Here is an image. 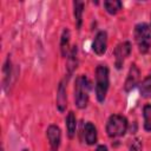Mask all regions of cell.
Here are the masks:
<instances>
[{"label":"cell","instance_id":"obj_1","mask_svg":"<svg viewBox=\"0 0 151 151\" xmlns=\"http://www.w3.org/2000/svg\"><path fill=\"white\" fill-rule=\"evenodd\" d=\"M109 90V68L105 65H99L96 68V96L98 101H104Z\"/></svg>","mask_w":151,"mask_h":151},{"label":"cell","instance_id":"obj_2","mask_svg":"<svg viewBox=\"0 0 151 151\" xmlns=\"http://www.w3.org/2000/svg\"><path fill=\"white\" fill-rule=\"evenodd\" d=\"M88 90H90V85L86 76L84 74L79 76L76 79V84H74V100H76V105L79 109L86 107L88 103Z\"/></svg>","mask_w":151,"mask_h":151},{"label":"cell","instance_id":"obj_3","mask_svg":"<svg viewBox=\"0 0 151 151\" xmlns=\"http://www.w3.org/2000/svg\"><path fill=\"white\" fill-rule=\"evenodd\" d=\"M134 40L138 50L142 53H146L151 46V32L146 24L142 22L134 27Z\"/></svg>","mask_w":151,"mask_h":151},{"label":"cell","instance_id":"obj_4","mask_svg":"<svg viewBox=\"0 0 151 151\" xmlns=\"http://www.w3.org/2000/svg\"><path fill=\"white\" fill-rule=\"evenodd\" d=\"M127 130V120L125 117L119 114H113L109 118L106 124V132L110 137H122Z\"/></svg>","mask_w":151,"mask_h":151},{"label":"cell","instance_id":"obj_5","mask_svg":"<svg viewBox=\"0 0 151 151\" xmlns=\"http://www.w3.org/2000/svg\"><path fill=\"white\" fill-rule=\"evenodd\" d=\"M130 52H131V44L129 41H124L117 45V47L114 48V60L117 68H120L123 66V63L126 59V57H129Z\"/></svg>","mask_w":151,"mask_h":151},{"label":"cell","instance_id":"obj_6","mask_svg":"<svg viewBox=\"0 0 151 151\" xmlns=\"http://www.w3.org/2000/svg\"><path fill=\"white\" fill-rule=\"evenodd\" d=\"M106 46H107V34L105 31H100L97 33V35L93 40L92 50L98 55H101L106 52Z\"/></svg>","mask_w":151,"mask_h":151},{"label":"cell","instance_id":"obj_7","mask_svg":"<svg viewBox=\"0 0 151 151\" xmlns=\"http://www.w3.org/2000/svg\"><path fill=\"white\" fill-rule=\"evenodd\" d=\"M47 138L51 145V151H57L61 139L60 129L57 125H50L47 129Z\"/></svg>","mask_w":151,"mask_h":151},{"label":"cell","instance_id":"obj_8","mask_svg":"<svg viewBox=\"0 0 151 151\" xmlns=\"http://www.w3.org/2000/svg\"><path fill=\"white\" fill-rule=\"evenodd\" d=\"M139 70H138V67L133 64V65H131V67H130V71H129V73H127V78H126V80H125V85H124V88H125V91H131L132 88H134L136 87V85L138 84V81H139Z\"/></svg>","mask_w":151,"mask_h":151},{"label":"cell","instance_id":"obj_9","mask_svg":"<svg viewBox=\"0 0 151 151\" xmlns=\"http://www.w3.org/2000/svg\"><path fill=\"white\" fill-rule=\"evenodd\" d=\"M67 103V98H66V87L64 81H60L58 91H57V107L60 112H64L66 109V104Z\"/></svg>","mask_w":151,"mask_h":151},{"label":"cell","instance_id":"obj_10","mask_svg":"<svg viewBox=\"0 0 151 151\" xmlns=\"http://www.w3.org/2000/svg\"><path fill=\"white\" fill-rule=\"evenodd\" d=\"M84 134H85V140L88 145H92L97 142V130L94 125L91 122H87L84 126Z\"/></svg>","mask_w":151,"mask_h":151},{"label":"cell","instance_id":"obj_11","mask_svg":"<svg viewBox=\"0 0 151 151\" xmlns=\"http://www.w3.org/2000/svg\"><path fill=\"white\" fill-rule=\"evenodd\" d=\"M76 127H77V122H76V116L73 112H68L66 117V129L70 138H73L76 133Z\"/></svg>","mask_w":151,"mask_h":151},{"label":"cell","instance_id":"obj_12","mask_svg":"<svg viewBox=\"0 0 151 151\" xmlns=\"http://www.w3.org/2000/svg\"><path fill=\"white\" fill-rule=\"evenodd\" d=\"M73 13H74V20L77 24V28H80L81 26V18H83V8H84V2L83 1H74L73 2Z\"/></svg>","mask_w":151,"mask_h":151},{"label":"cell","instance_id":"obj_13","mask_svg":"<svg viewBox=\"0 0 151 151\" xmlns=\"http://www.w3.org/2000/svg\"><path fill=\"white\" fill-rule=\"evenodd\" d=\"M77 46H73V48L71 50L70 54H68V59H67V71L68 74H72L73 71L77 68Z\"/></svg>","mask_w":151,"mask_h":151},{"label":"cell","instance_id":"obj_14","mask_svg":"<svg viewBox=\"0 0 151 151\" xmlns=\"http://www.w3.org/2000/svg\"><path fill=\"white\" fill-rule=\"evenodd\" d=\"M139 91L144 98H151V74L147 76L142 81V84L139 86Z\"/></svg>","mask_w":151,"mask_h":151},{"label":"cell","instance_id":"obj_15","mask_svg":"<svg viewBox=\"0 0 151 151\" xmlns=\"http://www.w3.org/2000/svg\"><path fill=\"white\" fill-rule=\"evenodd\" d=\"M68 45H70V31L66 28V29H64L61 39H60V50H61V54L64 57H66L68 53Z\"/></svg>","mask_w":151,"mask_h":151},{"label":"cell","instance_id":"obj_16","mask_svg":"<svg viewBox=\"0 0 151 151\" xmlns=\"http://www.w3.org/2000/svg\"><path fill=\"white\" fill-rule=\"evenodd\" d=\"M104 7L110 14H116L122 8V2L118 0H107L104 1Z\"/></svg>","mask_w":151,"mask_h":151},{"label":"cell","instance_id":"obj_17","mask_svg":"<svg viewBox=\"0 0 151 151\" xmlns=\"http://www.w3.org/2000/svg\"><path fill=\"white\" fill-rule=\"evenodd\" d=\"M143 113H144V129L146 131H151V105H145Z\"/></svg>","mask_w":151,"mask_h":151},{"label":"cell","instance_id":"obj_18","mask_svg":"<svg viewBox=\"0 0 151 151\" xmlns=\"http://www.w3.org/2000/svg\"><path fill=\"white\" fill-rule=\"evenodd\" d=\"M130 151H142V142L139 138H134L130 144Z\"/></svg>","mask_w":151,"mask_h":151},{"label":"cell","instance_id":"obj_19","mask_svg":"<svg viewBox=\"0 0 151 151\" xmlns=\"http://www.w3.org/2000/svg\"><path fill=\"white\" fill-rule=\"evenodd\" d=\"M96 151H107V147H106L105 145H99Z\"/></svg>","mask_w":151,"mask_h":151},{"label":"cell","instance_id":"obj_20","mask_svg":"<svg viewBox=\"0 0 151 151\" xmlns=\"http://www.w3.org/2000/svg\"><path fill=\"white\" fill-rule=\"evenodd\" d=\"M22 151H28V150H22Z\"/></svg>","mask_w":151,"mask_h":151}]
</instances>
